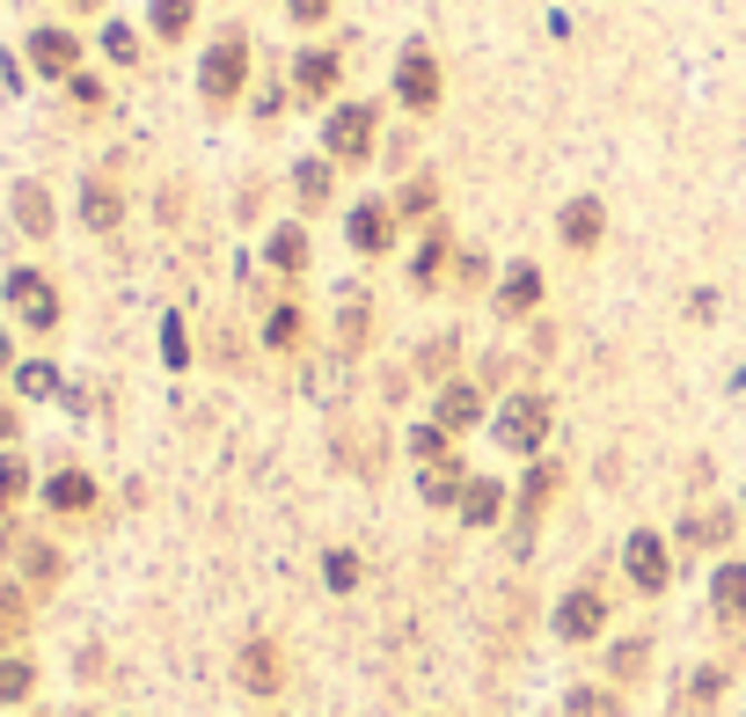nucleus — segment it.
<instances>
[{"instance_id":"1","label":"nucleus","mask_w":746,"mask_h":717,"mask_svg":"<svg viewBox=\"0 0 746 717\" xmlns=\"http://www.w3.org/2000/svg\"><path fill=\"white\" fill-rule=\"evenodd\" d=\"M249 88V30H227L212 37V52L198 59V96H206V110H235Z\"/></svg>"},{"instance_id":"2","label":"nucleus","mask_w":746,"mask_h":717,"mask_svg":"<svg viewBox=\"0 0 746 717\" xmlns=\"http://www.w3.org/2000/svg\"><path fill=\"white\" fill-rule=\"evenodd\" d=\"M439 96H447V73H439V52L425 44V37H410V44L396 52V103L425 118V110H439Z\"/></svg>"},{"instance_id":"3","label":"nucleus","mask_w":746,"mask_h":717,"mask_svg":"<svg viewBox=\"0 0 746 717\" xmlns=\"http://www.w3.org/2000/svg\"><path fill=\"white\" fill-rule=\"evenodd\" d=\"M374 132H381V110L374 103H337L322 118V161H366L374 155Z\"/></svg>"},{"instance_id":"4","label":"nucleus","mask_w":746,"mask_h":717,"mask_svg":"<svg viewBox=\"0 0 746 717\" xmlns=\"http://www.w3.org/2000/svg\"><path fill=\"white\" fill-rule=\"evenodd\" d=\"M345 242L359 249V257H388V249L402 242L396 198H359V206H345Z\"/></svg>"},{"instance_id":"5","label":"nucleus","mask_w":746,"mask_h":717,"mask_svg":"<svg viewBox=\"0 0 746 717\" xmlns=\"http://www.w3.org/2000/svg\"><path fill=\"white\" fill-rule=\"evenodd\" d=\"M345 88V52L337 44H300L294 52V96L300 103H330Z\"/></svg>"},{"instance_id":"6","label":"nucleus","mask_w":746,"mask_h":717,"mask_svg":"<svg viewBox=\"0 0 746 717\" xmlns=\"http://www.w3.org/2000/svg\"><path fill=\"white\" fill-rule=\"evenodd\" d=\"M541 439H549V396H535V388H527V396H513L498 410V447H513V455H535Z\"/></svg>"},{"instance_id":"7","label":"nucleus","mask_w":746,"mask_h":717,"mask_svg":"<svg viewBox=\"0 0 746 717\" xmlns=\"http://www.w3.org/2000/svg\"><path fill=\"white\" fill-rule=\"evenodd\" d=\"M8 300H16V316L30 322V330H59V293H52V279L44 271H8Z\"/></svg>"},{"instance_id":"8","label":"nucleus","mask_w":746,"mask_h":717,"mask_svg":"<svg viewBox=\"0 0 746 717\" xmlns=\"http://www.w3.org/2000/svg\"><path fill=\"white\" fill-rule=\"evenodd\" d=\"M541 293H549V279H541L535 263H513V271L498 279V293H490V308H498V322H520V316L541 308Z\"/></svg>"},{"instance_id":"9","label":"nucleus","mask_w":746,"mask_h":717,"mask_svg":"<svg viewBox=\"0 0 746 717\" xmlns=\"http://www.w3.org/2000/svg\"><path fill=\"white\" fill-rule=\"evenodd\" d=\"M263 263H271L278 279H308V263H315V242L300 220H278L271 235H263Z\"/></svg>"},{"instance_id":"10","label":"nucleus","mask_w":746,"mask_h":717,"mask_svg":"<svg viewBox=\"0 0 746 717\" xmlns=\"http://www.w3.org/2000/svg\"><path fill=\"white\" fill-rule=\"evenodd\" d=\"M447 263H454V228H447V220H432L425 242H417V257H410V286H417V293H439V286H447Z\"/></svg>"},{"instance_id":"11","label":"nucleus","mask_w":746,"mask_h":717,"mask_svg":"<svg viewBox=\"0 0 746 717\" xmlns=\"http://www.w3.org/2000/svg\"><path fill=\"white\" fill-rule=\"evenodd\" d=\"M556 235H564V249H578V257H586V249H600V235H608V206H600V198H571V206L556 212Z\"/></svg>"},{"instance_id":"12","label":"nucleus","mask_w":746,"mask_h":717,"mask_svg":"<svg viewBox=\"0 0 746 717\" xmlns=\"http://www.w3.org/2000/svg\"><path fill=\"white\" fill-rule=\"evenodd\" d=\"M600 623H608V608H600V594H586V586L556 600V637H564V645H586V637H600Z\"/></svg>"},{"instance_id":"13","label":"nucleus","mask_w":746,"mask_h":717,"mask_svg":"<svg viewBox=\"0 0 746 717\" xmlns=\"http://www.w3.org/2000/svg\"><path fill=\"white\" fill-rule=\"evenodd\" d=\"M623 564H629V578H637V594H666V542L659 535H629V549H623Z\"/></svg>"},{"instance_id":"14","label":"nucleus","mask_w":746,"mask_h":717,"mask_svg":"<svg viewBox=\"0 0 746 717\" xmlns=\"http://www.w3.org/2000/svg\"><path fill=\"white\" fill-rule=\"evenodd\" d=\"M366 337H374V300H366V286H345L337 293V345H345V359L366 351Z\"/></svg>"},{"instance_id":"15","label":"nucleus","mask_w":746,"mask_h":717,"mask_svg":"<svg viewBox=\"0 0 746 717\" xmlns=\"http://www.w3.org/2000/svg\"><path fill=\"white\" fill-rule=\"evenodd\" d=\"M484 418V388L476 381H447L439 388V432H469Z\"/></svg>"},{"instance_id":"16","label":"nucleus","mask_w":746,"mask_h":717,"mask_svg":"<svg viewBox=\"0 0 746 717\" xmlns=\"http://www.w3.org/2000/svg\"><path fill=\"white\" fill-rule=\"evenodd\" d=\"M30 59H37V73H73L81 37H73V30H30Z\"/></svg>"},{"instance_id":"17","label":"nucleus","mask_w":746,"mask_h":717,"mask_svg":"<svg viewBox=\"0 0 746 717\" xmlns=\"http://www.w3.org/2000/svg\"><path fill=\"white\" fill-rule=\"evenodd\" d=\"M396 212H402V220H439V176L432 169H410V176H402V191H396Z\"/></svg>"},{"instance_id":"18","label":"nucleus","mask_w":746,"mask_h":717,"mask_svg":"<svg viewBox=\"0 0 746 717\" xmlns=\"http://www.w3.org/2000/svg\"><path fill=\"white\" fill-rule=\"evenodd\" d=\"M710 608L725 615V623H746V564H739V557L717 564V578H710Z\"/></svg>"},{"instance_id":"19","label":"nucleus","mask_w":746,"mask_h":717,"mask_svg":"<svg viewBox=\"0 0 746 717\" xmlns=\"http://www.w3.org/2000/svg\"><path fill=\"white\" fill-rule=\"evenodd\" d=\"M118 212H125L118 183H103V176H88V183H81V220H88L96 235H110V228H118Z\"/></svg>"},{"instance_id":"20","label":"nucleus","mask_w":746,"mask_h":717,"mask_svg":"<svg viewBox=\"0 0 746 717\" xmlns=\"http://www.w3.org/2000/svg\"><path fill=\"white\" fill-rule=\"evenodd\" d=\"M505 512V484H490V476H469V490H461V520L469 527H490Z\"/></svg>"},{"instance_id":"21","label":"nucleus","mask_w":746,"mask_h":717,"mask_svg":"<svg viewBox=\"0 0 746 717\" xmlns=\"http://www.w3.org/2000/svg\"><path fill=\"white\" fill-rule=\"evenodd\" d=\"M461 490H469V469H461L454 455L425 469V498H432V506H461Z\"/></svg>"},{"instance_id":"22","label":"nucleus","mask_w":746,"mask_h":717,"mask_svg":"<svg viewBox=\"0 0 746 717\" xmlns=\"http://www.w3.org/2000/svg\"><path fill=\"white\" fill-rule=\"evenodd\" d=\"M337 161H300V169H294V191H300V206H330V198H337Z\"/></svg>"},{"instance_id":"23","label":"nucleus","mask_w":746,"mask_h":717,"mask_svg":"<svg viewBox=\"0 0 746 717\" xmlns=\"http://www.w3.org/2000/svg\"><path fill=\"white\" fill-rule=\"evenodd\" d=\"M484 279H490V257H484V249H454V263H447V286H454V293H461V300L484 293Z\"/></svg>"},{"instance_id":"24","label":"nucleus","mask_w":746,"mask_h":717,"mask_svg":"<svg viewBox=\"0 0 746 717\" xmlns=\"http://www.w3.org/2000/svg\"><path fill=\"white\" fill-rule=\"evenodd\" d=\"M191 16H198V0H155V8H147V30L155 37H191Z\"/></svg>"},{"instance_id":"25","label":"nucleus","mask_w":746,"mask_h":717,"mask_svg":"<svg viewBox=\"0 0 746 717\" xmlns=\"http://www.w3.org/2000/svg\"><path fill=\"white\" fill-rule=\"evenodd\" d=\"M300 337H308V316H300L294 300H286V308H271V322H263V345H271V351H300Z\"/></svg>"},{"instance_id":"26","label":"nucleus","mask_w":746,"mask_h":717,"mask_svg":"<svg viewBox=\"0 0 746 717\" xmlns=\"http://www.w3.org/2000/svg\"><path fill=\"white\" fill-rule=\"evenodd\" d=\"M242 681L257 688V696H271V688L286 681V674H278V651H271V645H249V651H242Z\"/></svg>"},{"instance_id":"27","label":"nucleus","mask_w":746,"mask_h":717,"mask_svg":"<svg viewBox=\"0 0 746 717\" xmlns=\"http://www.w3.org/2000/svg\"><path fill=\"white\" fill-rule=\"evenodd\" d=\"M16 220L30 235H52V198H44V183H22L16 191Z\"/></svg>"},{"instance_id":"28","label":"nucleus","mask_w":746,"mask_h":717,"mask_svg":"<svg viewBox=\"0 0 746 717\" xmlns=\"http://www.w3.org/2000/svg\"><path fill=\"white\" fill-rule=\"evenodd\" d=\"M725 535H732V520H725V512H703V520L688 512V520H680V542H703V549H717Z\"/></svg>"},{"instance_id":"29","label":"nucleus","mask_w":746,"mask_h":717,"mask_svg":"<svg viewBox=\"0 0 746 717\" xmlns=\"http://www.w3.org/2000/svg\"><path fill=\"white\" fill-rule=\"evenodd\" d=\"M88 498H96V484H88V476H73V469L52 476V506H59V512H81Z\"/></svg>"},{"instance_id":"30","label":"nucleus","mask_w":746,"mask_h":717,"mask_svg":"<svg viewBox=\"0 0 746 717\" xmlns=\"http://www.w3.org/2000/svg\"><path fill=\"white\" fill-rule=\"evenodd\" d=\"M410 455L425 461V469H432V461H447V432H439V425H417V432H410Z\"/></svg>"},{"instance_id":"31","label":"nucleus","mask_w":746,"mask_h":717,"mask_svg":"<svg viewBox=\"0 0 746 717\" xmlns=\"http://www.w3.org/2000/svg\"><path fill=\"white\" fill-rule=\"evenodd\" d=\"M564 710H571V717H615V696H600V688H571Z\"/></svg>"},{"instance_id":"32","label":"nucleus","mask_w":746,"mask_h":717,"mask_svg":"<svg viewBox=\"0 0 746 717\" xmlns=\"http://www.w3.org/2000/svg\"><path fill=\"white\" fill-rule=\"evenodd\" d=\"M103 52L118 59V67H132V59H139V37L125 30V22H110V30H103Z\"/></svg>"},{"instance_id":"33","label":"nucleus","mask_w":746,"mask_h":717,"mask_svg":"<svg viewBox=\"0 0 746 717\" xmlns=\"http://www.w3.org/2000/svg\"><path fill=\"white\" fill-rule=\"evenodd\" d=\"M330 8H337V0H286V16H294L300 30H322V22H330Z\"/></svg>"},{"instance_id":"34","label":"nucleus","mask_w":746,"mask_h":717,"mask_svg":"<svg viewBox=\"0 0 746 717\" xmlns=\"http://www.w3.org/2000/svg\"><path fill=\"white\" fill-rule=\"evenodd\" d=\"M22 484H30V469H22V461L8 455V461H0V506H16V498H22Z\"/></svg>"},{"instance_id":"35","label":"nucleus","mask_w":746,"mask_h":717,"mask_svg":"<svg viewBox=\"0 0 746 717\" xmlns=\"http://www.w3.org/2000/svg\"><path fill=\"white\" fill-rule=\"evenodd\" d=\"M0 696H30V666L22 659H0Z\"/></svg>"},{"instance_id":"36","label":"nucleus","mask_w":746,"mask_h":717,"mask_svg":"<svg viewBox=\"0 0 746 717\" xmlns=\"http://www.w3.org/2000/svg\"><path fill=\"white\" fill-rule=\"evenodd\" d=\"M322 571H330V586H359V564H351L345 549H330V564H322Z\"/></svg>"},{"instance_id":"37","label":"nucleus","mask_w":746,"mask_h":717,"mask_svg":"<svg viewBox=\"0 0 746 717\" xmlns=\"http://www.w3.org/2000/svg\"><path fill=\"white\" fill-rule=\"evenodd\" d=\"M22 388H30V396H52L59 374H52V367H22Z\"/></svg>"},{"instance_id":"38","label":"nucleus","mask_w":746,"mask_h":717,"mask_svg":"<svg viewBox=\"0 0 746 717\" xmlns=\"http://www.w3.org/2000/svg\"><path fill=\"white\" fill-rule=\"evenodd\" d=\"M637 666H644V637H637V645H615V674H623V681L637 674Z\"/></svg>"},{"instance_id":"39","label":"nucleus","mask_w":746,"mask_h":717,"mask_svg":"<svg viewBox=\"0 0 746 717\" xmlns=\"http://www.w3.org/2000/svg\"><path fill=\"white\" fill-rule=\"evenodd\" d=\"M8 432H16V410H8V402H0V439H8Z\"/></svg>"},{"instance_id":"40","label":"nucleus","mask_w":746,"mask_h":717,"mask_svg":"<svg viewBox=\"0 0 746 717\" xmlns=\"http://www.w3.org/2000/svg\"><path fill=\"white\" fill-rule=\"evenodd\" d=\"M73 8H103V0H73Z\"/></svg>"},{"instance_id":"41","label":"nucleus","mask_w":746,"mask_h":717,"mask_svg":"<svg viewBox=\"0 0 746 717\" xmlns=\"http://www.w3.org/2000/svg\"><path fill=\"white\" fill-rule=\"evenodd\" d=\"M0 359H8V330H0Z\"/></svg>"}]
</instances>
